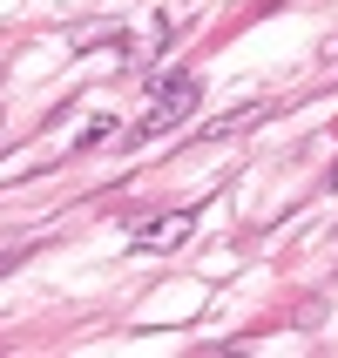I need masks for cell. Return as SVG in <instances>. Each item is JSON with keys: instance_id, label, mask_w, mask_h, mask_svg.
Wrapping results in <instances>:
<instances>
[{"instance_id": "1", "label": "cell", "mask_w": 338, "mask_h": 358, "mask_svg": "<svg viewBox=\"0 0 338 358\" xmlns=\"http://www.w3.org/2000/svg\"><path fill=\"white\" fill-rule=\"evenodd\" d=\"M197 108V75L190 68H169V75L156 81V101H149V115L129 129V142H142V136H162V129H176L183 115Z\"/></svg>"}, {"instance_id": "2", "label": "cell", "mask_w": 338, "mask_h": 358, "mask_svg": "<svg viewBox=\"0 0 338 358\" xmlns=\"http://www.w3.org/2000/svg\"><path fill=\"white\" fill-rule=\"evenodd\" d=\"M190 230H197V210H162V217L136 223V230H129V243H136V250H176Z\"/></svg>"}, {"instance_id": "3", "label": "cell", "mask_w": 338, "mask_h": 358, "mask_svg": "<svg viewBox=\"0 0 338 358\" xmlns=\"http://www.w3.org/2000/svg\"><path fill=\"white\" fill-rule=\"evenodd\" d=\"M278 115L271 101H237L230 115H217V122H203L197 129V142H223V136H244V129H264V122Z\"/></svg>"}, {"instance_id": "4", "label": "cell", "mask_w": 338, "mask_h": 358, "mask_svg": "<svg viewBox=\"0 0 338 358\" xmlns=\"http://www.w3.org/2000/svg\"><path fill=\"white\" fill-rule=\"evenodd\" d=\"M122 129H115V115H95V122H81V136H75V149H101V142H115Z\"/></svg>"}, {"instance_id": "5", "label": "cell", "mask_w": 338, "mask_h": 358, "mask_svg": "<svg viewBox=\"0 0 338 358\" xmlns=\"http://www.w3.org/2000/svg\"><path fill=\"white\" fill-rule=\"evenodd\" d=\"M14 264H27V243H7V250H0V278H7Z\"/></svg>"}, {"instance_id": "6", "label": "cell", "mask_w": 338, "mask_h": 358, "mask_svg": "<svg viewBox=\"0 0 338 358\" xmlns=\"http://www.w3.org/2000/svg\"><path fill=\"white\" fill-rule=\"evenodd\" d=\"M325 182H332V189H338V169H332V176H325Z\"/></svg>"}, {"instance_id": "7", "label": "cell", "mask_w": 338, "mask_h": 358, "mask_svg": "<svg viewBox=\"0 0 338 358\" xmlns=\"http://www.w3.org/2000/svg\"><path fill=\"white\" fill-rule=\"evenodd\" d=\"M0 122H7V108H0Z\"/></svg>"}]
</instances>
